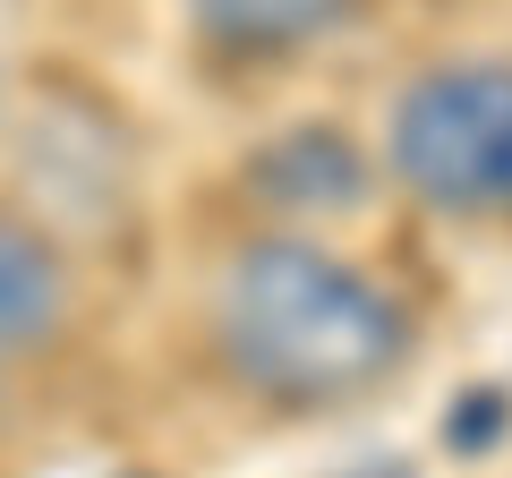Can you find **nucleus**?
Returning <instances> with one entry per match:
<instances>
[{"label": "nucleus", "instance_id": "f03ea898", "mask_svg": "<svg viewBox=\"0 0 512 478\" xmlns=\"http://www.w3.org/2000/svg\"><path fill=\"white\" fill-rule=\"evenodd\" d=\"M384 163L436 214H512V60H453L402 86Z\"/></svg>", "mask_w": 512, "mask_h": 478}, {"label": "nucleus", "instance_id": "0eeeda50", "mask_svg": "<svg viewBox=\"0 0 512 478\" xmlns=\"http://www.w3.org/2000/svg\"><path fill=\"white\" fill-rule=\"evenodd\" d=\"M342 478H410V461H367V470H342Z\"/></svg>", "mask_w": 512, "mask_h": 478}, {"label": "nucleus", "instance_id": "39448f33", "mask_svg": "<svg viewBox=\"0 0 512 478\" xmlns=\"http://www.w3.org/2000/svg\"><path fill=\"white\" fill-rule=\"evenodd\" d=\"M350 0H188V18H197V35L214 43V52H299V43H316L333 18H342Z\"/></svg>", "mask_w": 512, "mask_h": 478}, {"label": "nucleus", "instance_id": "423d86ee", "mask_svg": "<svg viewBox=\"0 0 512 478\" xmlns=\"http://www.w3.org/2000/svg\"><path fill=\"white\" fill-rule=\"evenodd\" d=\"M470 419H453V444H487L495 427H512V393H470Z\"/></svg>", "mask_w": 512, "mask_h": 478}, {"label": "nucleus", "instance_id": "7ed1b4c3", "mask_svg": "<svg viewBox=\"0 0 512 478\" xmlns=\"http://www.w3.org/2000/svg\"><path fill=\"white\" fill-rule=\"evenodd\" d=\"M60 325H69V265L43 222L0 205V359L52 350Z\"/></svg>", "mask_w": 512, "mask_h": 478}, {"label": "nucleus", "instance_id": "f257e3e1", "mask_svg": "<svg viewBox=\"0 0 512 478\" xmlns=\"http://www.w3.org/2000/svg\"><path fill=\"white\" fill-rule=\"evenodd\" d=\"M214 359L239 393L274 410H342L410 368V308L350 257L299 231H265L231 248L214 274Z\"/></svg>", "mask_w": 512, "mask_h": 478}, {"label": "nucleus", "instance_id": "20e7f679", "mask_svg": "<svg viewBox=\"0 0 512 478\" xmlns=\"http://www.w3.org/2000/svg\"><path fill=\"white\" fill-rule=\"evenodd\" d=\"M248 188L274 214H342L367 188V163L342 129H282L274 146L248 163Z\"/></svg>", "mask_w": 512, "mask_h": 478}, {"label": "nucleus", "instance_id": "6e6552de", "mask_svg": "<svg viewBox=\"0 0 512 478\" xmlns=\"http://www.w3.org/2000/svg\"><path fill=\"white\" fill-rule=\"evenodd\" d=\"M0 402H9V393H0Z\"/></svg>", "mask_w": 512, "mask_h": 478}]
</instances>
